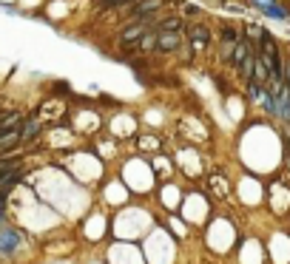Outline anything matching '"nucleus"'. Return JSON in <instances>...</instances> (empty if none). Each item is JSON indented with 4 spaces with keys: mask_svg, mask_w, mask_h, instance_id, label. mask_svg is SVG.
<instances>
[{
    "mask_svg": "<svg viewBox=\"0 0 290 264\" xmlns=\"http://www.w3.org/2000/svg\"><path fill=\"white\" fill-rule=\"evenodd\" d=\"M145 32H148V23H145V20H137L134 26L123 29V43H134V40H139Z\"/></svg>",
    "mask_w": 290,
    "mask_h": 264,
    "instance_id": "f03ea898",
    "label": "nucleus"
},
{
    "mask_svg": "<svg viewBox=\"0 0 290 264\" xmlns=\"http://www.w3.org/2000/svg\"><path fill=\"white\" fill-rule=\"evenodd\" d=\"M163 6V0H139L137 6H134V14H139V17H145V14L157 12Z\"/></svg>",
    "mask_w": 290,
    "mask_h": 264,
    "instance_id": "423d86ee",
    "label": "nucleus"
},
{
    "mask_svg": "<svg viewBox=\"0 0 290 264\" xmlns=\"http://www.w3.org/2000/svg\"><path fill=\"white\" fill-rule=\"evenodd\" d=\"M285 77H288V85H290V63H288V71H285Z\"/></svg>",
    "mask_w": 290,
    "mask_h": 264,
    "instance_id": "2eb2a0df",
    "label": "nucleus"
},
{
    "mask_svg": "<svg viewBox=\"0 0 290 264\" xmlns=\"http://www.w3.org/2000/svg\"><path fill=\"white\" fill-rule=\"evenodd\" d=\"M265 14H270V17H285V9H279V6H270V9H265Z\"/></svg>",
    "mask_w": 290,
    "mask_h": 264,
    "instance_id": "f8f14e48",
    "label": "nucleus"
},
{
    "mask_svg": "<svg viewBox=\"0 0 290 264\" xmlns=\"http://www.w3.org/2000/svg\"><path fill=\"white\" fill-rule=\"evenodd\" d=\"M222 40H225V43H233V40H236V32L225 29V32H222Z\"/></svg>",
    "mask_w": 290,
    "mask_h": 264,
    "instance_id": "ddd939ff",
    "label": "nucleus"
},
{
    "mask_svg": "<svg viewBox=\"0 0 290 264\" xmlns=\"http://www.w3.org/2000/svg\"><path fill=\"white\" fill-rule=\"evenodd\" d=\"M37 134V122H26L23 131H20V137H35Z\"/></svg>",
    "mask_w": 290,
    "mask_h": 264,
    "instance_id": "9d476101",
    "label": "nucleus"
},
{
    "mask_svg": "<svg viewBox=\"0 0 290 264\" xmlns=\"http://www.w3.org/2000/svg\"><path fill=\"white\" fill-rule=\"evenodd\" d=\"M245 57H248V43H245V40H239V43L233 46V63H236V66H242Z\"/></svg>",
    "mask_w": 290,
    "mask_h": 264,
    "instance_id": "0eeeda50",
    "label": "nucleus"
},
{
    "mask_svg": "<svg viewBox=\"0 0 290 264\" xmlns=\"http://www.w3.org/2000/svg\"><path fill=\"white\" fill-rule=\"evenodd\" d=\"M208 40H210L208 29H202V26H194V29H191V46H194V48L208 46Z\"/></svg>",
    "mask_w": 290,
    "mask_h": 264,
    "instance_id": "39448f33",
    "label": "nucleus"
},
{
    "mask_svg": "<svg viewBox=\"0 0 290 264\" xmlns=\"http://www.w3.org/2000/svg\"><path fill=\"white\" fill-rule=\"evenodd\" d=\"M176 46H179V35L176 32H160V37H157V48L160 51H174Z\"/></svg>",
    "mask_w": 290,
    "mask_h": 264,
    "instance_id": "20e7f679",
    "label": "nucleus"
},
{
    "mask_svg": "<svg viewBox=\"0 0 290 264\" xmlns=\"http://www.w3.org/2000/svg\"><path fill=\"white\" fill-rule=\"evenodd\" d=\"M157 37H160V35H148V32H145V35L139 37V48H142V51H151V48H157Z\"/></svg>",
    "mask_w": 290,
    "mask_h": 264,
    "instance_id": "6e6552de",
    "label": "nucleus"
},
{
    "mask_svg": "<svg viewBox=\"0 0 290 264\" xmlns=\"http://www.w3.org/2000/svg\"><path fill=\"white\" fill-rule=\"evenodd\" d=\"M17 244H20V233L17 230H3L0 233V253H14L17 250Z\"/></svg>",
    "mask_w": 290,
    "mask_h": 264,
    "instance_id": "f257e3e1",
    "label": "nucleus"
},
{
    "mask_svg": "<svg viewBox=\"0 0 290 264\" xmlns=\"http://www.w3.org/2000/svg\"><path fill=\"white\" fill-rule=\"evenodd\" d=\"M14 122H17V114H9L6 119H3V122H0V131H9V128L14 125Z\"/></svg>",
    "mask_w": 290,
    "mask_h": 264,
    "instance_id": "9b49d317",
    "label": "nucleus"
},
{
    "mask_svg": "<svg viewBox=\"0 0 290 264\" xmlns=\"http://www.w3.org/2000/svg\"><path fill=\"white\" fill-rule=\"evenodd\" d=\"M179 26H182L179 17H165V20H163V32H176Z\"/></svg>",
    "mask_w": 290,
    "mask_h": 264,
    "instance_id": "1a4fd4ad",
    "label": "nucleus"
},
{
    "mask_svg": "<svg viewBox=\"0 0 290 264\" xmlns=\"http://www.w3.org/2000/svg\"><path fill=\"white\" fill-rule=\"evenodd\" d=\"M108 6H114V9H120V6H125V3H131V0H105Z\"/></svg>",
    "mask_w": 290,
    "mask_h": 264,
    "instance_id": "4468645a",
    "label": "nucleus"
},
{
    "mask_svg": "<svg viewBox=\"0 0 290 264\" xmlns=\"http://www.w3.org/2000/svg\"><path fill=\"white\" fill-rule=\"evenodd\" d=\"M276 114L290 119V88H279L276 91Z\"/></svg>",
    "mask_w": 290,
    "mask_h": 264,
    "instance_id": "7ed1b4c3",
    "label": "nucleus"
}]
</instances>
